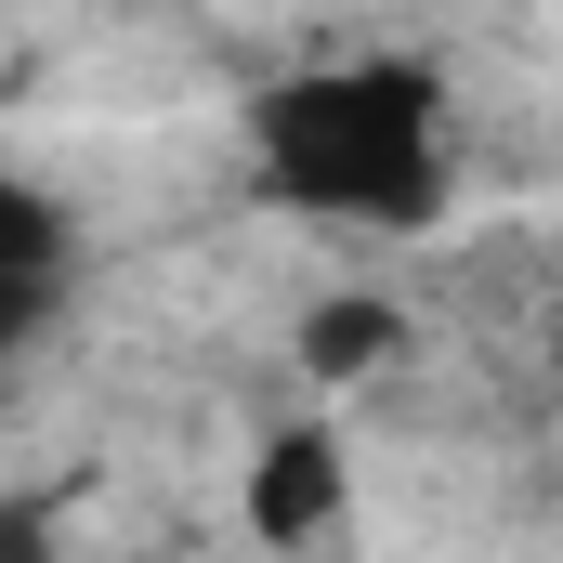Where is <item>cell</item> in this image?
<instances>
[{
    "instance_id": "cell-1",
    "label": "cell",
    "mask_w": 563,
    "mask_h": 563,
    "mask_svg": "<svg viewBox=\"0 0 563 563\" xmlns=\"http://www.w3.org/2000/svg\"><path fill=\"white\" fill-rule=\"evenodd\" d=\"M250 157H263V184H276L288 210H314V223H354V236H407L445 210V92H432V66L407 53H354V66H301L263 92V119H250Z\"/></svg>"
},
{
    "instance_id": "cell-2",
    "label": "cell",
    "mask_w": 563,
    "mask_h": 563,
    "mask_svg": "<svg viewBox=\"0 0 563 563\" xmlns=\"http://www.w3.org/2000/svg\"><path fill=\"white\" fill-rule=\"evenodd\" d=\"M314 525H341V432L328 420H288L263 459H250V538L301 551Z\"/></svg>"
},
{
    "instance_id": "cell-3",
    "label": "cell",
    "mask_w": 563,
    "mask_h": 563,
    "mask_svg": "<svg viewBox=\"0 0 563 563\" xmlns=\"http://www.w3.org/2000/svg\"><path fill=\"white\" fill-rule=\"evenodd\" d=\"M0 250H13L0 314H13V341H40V328H53V288H66V223H53V197H13V210H0Z\"/></svg>"
},
{
    "instance_id": "cell-4",
    "label": "cell",
    "mask_w": 563,
    "mask_h": 563,
    "mask_svg": "<svg viewBox=\"0 0 563 563\" xmlns=\"http://www.w3.org/2000/svg\"><path fill=\"white\" fill-rule=\"evenodd\" d=\"M394 354V301H328L314 328H301V367L314 380H354V367H380Z\"/></svg>"
}]
</instances>
